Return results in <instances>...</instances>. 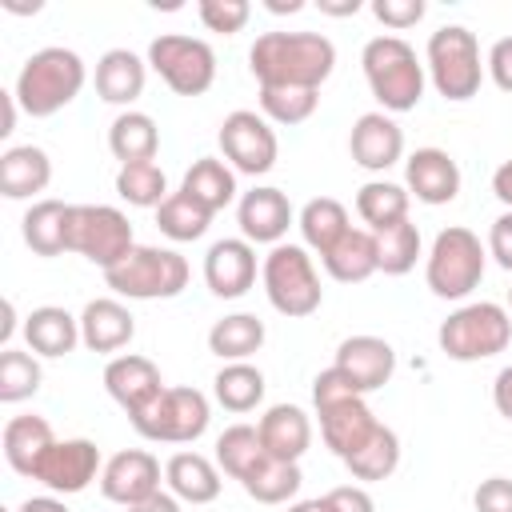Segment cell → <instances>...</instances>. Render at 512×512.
Listing matches in <instances>:
<instances>
[{"mask_svg":"<svg viewBox=\"0 0 512 512\" xmlns=\"http://www.w3.org/2000/svg\"><path fill=\"white\" fill-rule=\"evenodd\" d=\"M260 88H316L336 68V44L324 32H260L248 48Z\"/></svg>","mask_w":512,"mask_h":512,"instance_id":"obj_1","label":"cell"},{"mask_svg":"<svg viewBox=\"0 0 512 512\" xmlns=\"http://www.w3.org/2000/svg\"><path fill=\"white\" fill-rule=\"evenodd\" d=\"M364 80L380 100V112H412L424 100L428 68L420 64L416 48L400 36H372L360 52Z\"/></svg>","mask_w":512,"mask_h":512,"instance_id":"obj_2","label":"cell"},{"mask_svg":"<svg viewBox=\"0 0 512 512\" xmlns=\"http://www.w3.org/2000/svg\"><path fill=\"white\" fill-rule=\"evenodd\" d=\"M88 72H84V60L72 52V48H40L24 60L12 92H16V104L32 116V120H44V116H56L60 108H68L80 88H84Z\"/></svg>","mask_w":512,"mask_h":512,"instance_id":"obj_3","label":"cell"},{"mask_svg":"<svg viewBox=\"0 0 512 512\" xmlns=\"http://www.w3.org/2000/svg\"><path fill=\"white\" fill-rule=\"evenodd\" d=\"M424 68H428V80L432 88L452 100V104H464L480 92V80H484V64H480V44H476V32H468L464 24H444L428 36V48H424Z\"/></svg>","mask_w":512,"mask_h":512,"instance_id":"obj_4","label":"cell"},{"mask_svg":"<svg viewBox=\"0 0 512 512\" xmlns=\"http://www.w3.org/2000/svg\"><path fill=\"white\" fill-rule=\"evenodd\" d=\"M104 284L128 300H172L188 288V260L176 248L136 244L116 268L104 272Z\"/></svg>","mask_w":512,"mask_h":512,"instance_id":"obj_5","label":"cell"},{"mask_svg":"<svg viewBox=\"0 0 512 512\" xmlns=\"http://www.w3.org/2000/svg\"><path fill=\"white\" fill-rule=\"evenodd\" d=\"M260 280H264L268 304L288 320L312 316L324 300L320 272H316L304 244H276L260 264Z\"/></svg>","mask_w":512,"mask_h":512,"instance_id":"obj_6","label":"cell"},{"mask_svg":"<svg viewBox=\"0 0 512 512\" xmlns=\"http://www.w3.org/2000/svg\"><path fill=\"white\" fill-rule=\"evenodd\" d=\"M484 260H488V248L480 244V236L472 228H464V224H452V228L436 232L428 264H424V280H428L432 296L464 300L472 288H480Z\"/></svg>","mask_w":512,"mask_h":512,"instance_id":"obj_7","label":"cell"},{"mask_svg":"<svg viewBox=\"0 0 512 512\" xmlns=\"http://www.w3.org/2000/svg\"><path fill=\"white\" fill-rule=\"evenodd\" d=\"M512 340V316L508 308L492 304V300H476L456 308L440 328H436V344L448 360L472 364V360H488L496 352H504Z\"/></svg>","mask_w":512,"mask_h":512,"instance_id":"obj_8","label":"cell"},{"mask_svg":"<svg viewBox=\"0 0 512 512\" xmlns=\"http://www.w3.org/2000/svg\"><path fill=\"white\" fill-rule=\"evenodd\" d=\"M128 420H132V428L144 440H156V444H192V440H200L208 432L212 408H208V396L200 388L176 384V388H164L152 404H144Z\"/></svg>","mask_w":512,"mask_h":512,"instance_id":"obj_9","label":"cell"},{"mask_svg":"<svg viewBox=\"0 0 512 512\" xmlns=\"http://www.w3.org/2000/svg\"><path fill=\"white\" fill-rule=\"evenodd\" d=\"M136 248L132 224L112 204H72L68 216V252L84 256L96 268H116Z\"/></svg>","mask_w":512,"mask_h":512,"instance_id":"obj_10","label":"cell"},{"mask_svg":"<svg viewBox=\"0 0 512 512\" xmlns=\"http://www.w3.org/2000/svg\"><path fill=\"white\" fill-rule=\"evenodd\" d=\"M148 68L176 92V96H204L216 84V52L200 36L164 32L148 44Z\"/></svg>","mask_w":512,"mask_h":512,"instance_id":"obj_11","label":"cell"},{"mask_svg":"<svg viewBox=\"0 0 512 512\" xmlns=\"http://www.w3.org/2000/svg\"><path fill=\"white\" fill-rule=\"evenodd\" d=\"M220 152H224V164L232 172H244V176H264L272 172L276 156H280V140L272 132V124L248 108H236L220 120Z\"/></svg>","mask_w":512,"mask_h":512,"instance_id":"obj_12","label":"cell"},{"mask_svg":"<svg viewBox=\"0 0 512 512\" xmlns=\"http://www.w3.org/2000/svg\"><path fill=\"white\" fill-rule=\"evenodd\" d=\"M100 472H104L100 448H96L92 440H84V436H72V440H56V444L40 456L32 480L44 484L52 496H76V492H84Z\"/></svg>","mask_w":512,"mask_h":512,"instance_id":"obj_13","label":"cell"},{"mask_svg":"<svg viewBox=\"0 0 512 512\" xmlns=\"http://www.w3.org/2000/svg\"><path fill=\"white\" fill-rule=\"evenodd\" d=\"M100 492L104 500L120 504V508H132L148 496L160 492V460L144 448H124L116 456L104 460V472H100Z\"/></svg>","mask_w":512,"mask_h":512,"instance_id":"obj_14","label":"cell"},{"mask_svg":"<svg viewBox=\"0 0 512 512\" xmlns=\"http://www.w3.org/2000/svg\"><path fill=\"white\" fill-rule=\"evenodd\" d=\"M236 224H240L248 244H272L276 248V244H284L288 228L296 224V212H292V204H288V196L280 188L264 184V188H252V192L240 196Z\"/></svg>","mask_w":512,"mask_h":512,"instance_id":"obj_15","label":"cell"},{"mask_svg":"<svg viewBox=\"0 0 512 512\" xmlns=\"http://www.w3.org/2000/svg\"><path fill=\"white\" fill-rule=\"evenodd\" d=\"M204 284L220 300H236L256 284V248L244 236H224L204 256Z\"/></svg>","mask_w":512,"mask_h":512,"instance_id":"obj_16","label":"cell"},{"mask_svg":"<svg viewBox=\"0 0 512 512\" xmlns=\"http://www.w3.org/2000/svg\"><path fill=\"white\" fill-rule=\"evenodd\" d=\"M332 364L360 388V396H368V392H376V388H384V384L392 380V372H396V352H392V344H388L384 336L360 332V336L340 340Z\"/></svg>","mask_w":512,"mask_h":512,"instance_id":"obj_17","label":"cell"},{"mask_svg":"<svg viewBox=\"0 0 512 512\" xmlns=\"http://www.w3.org/2000/svg\"><path fill=\"white\" fill-rule=\"evenodd\" d=\"M348 152L364 172H384L404 156V132L388 112H364L348 132Z\"/></svg>","mask_w":512,"mask_h":512,"instance_id":"obj_18","label":"cell"},{"mask_svg":"<svg viewBox=\"0 0 512 512\" xmlns=\"http://www.w3.org/2000/svg\"><path fill=\"white\" fill-rule=\"evenodd\" d=\"M404 184L420 204H452L460 192V164L444 148H416L404 160Z\"/></svg>","mask_w":512,"mask_h":512,"instance_id":"obj_19","label":"cell"},{"mask_svg":"<svg viewBox=\"0 0 512 512\" xmlns=\"http://www.w3.org/2000/svg\"><path fill=\"white\" fill-rule=\"evenodd\" d=\"M104 388H108V396H112L128 416H136L144 404H152V400L164 392V380H160V368H156L148 356L124 352V356H112V360L104 364Z\"/></svg>","mask_w":512,"mask_h":512,"instance_id":"obj_20","label":"cell"},{"mask_svg":"<svg viewBox=\"0 0 512 512\" xmlns=\"http://www.w3.org/2000/svg\"><path fill=\"white\" fill-rule=\"evenodd\" d=\"M256 432H260L264 452L276 460H288V464H300V456L312 448V420L296 404H272L256 420Z\"/></svg>","mask_w":512,"mask_h":512,"instance_id":"obj_21","label":"cell"},{"mask_svg":"<svg viewBox=\"0 0 512 512\" xmlns=\"http://www.w3.org/2000/svg\"><path fill=\"white\" fill-rule=\"evenodd\" d=\"M132 336H136V320L120 300L100 296V300L84 304V312H80V344L88 352H120V348L132 344Z\"/></svg>","mask_w":512,"mask_h":512,"instance_id":"obj_22","label":"cell"},{"mask_svg":"<svg viewBox=\"0 0 512 512\" xmlns=\"http://www.w3.org/2000/svg\"><path fill=\"white\" fill-rule=\"evenodd\" d=\"M144 80H148V60H140L128 48H108L96 60V96L104 104H120L128 112V104L140 100Z\"/></svg>","mask_w":512,"mask_h":512,"instance_id":"obj_23","label":"cell"},{"mask_svg":"<svg viewBox=\"0 0 512 512\" xmlns=\"http://www.w3.org/2000/svg\"><path fill=\"white\" fill-rule=\"evenodd\" d=\"M164 484L172 488V496L180 504H212L224 488L220 480V464L200 456V452H176L164 464Z\"/></svg>","mask_w":512,"mask_h":512,"instance_id":"obj_24","label":"cell"},{"mask_svg":"<svg viewBox=\"0 0 512 512\" xmlns=\"http://www.w3.org/2000/svg\"><path fill=\"white\" fill-rule=\"evenodd\" d=\"M24 340L36 356L60 360L80 344V316H72L68 308H56V304H40L24 316Z\"/></svg>","mask_w":512,"mask_h":512,"instance_id":"obj_25","label":"cell"},{"mask_svg":"<svg viewBox=\"0 0 512 512\" xmlns=\"http://www.w3.org/2000/svg\"><path fill=\"white\" fill-rule=\"evenodd\" d=\"M52 444H56V432H52V424H48L44 416H12V420L4 424V432H0V448H4L8 468H12L16 476H28V480H32V472H36L40 456H44Z\"/></svg>","mask_w":512,"mask_h":512,"instance_id":"obj_26","label":"cell"},{"mask_svg":"<svg viewBox=\"0 0 512 512\" xmlns=\"http://www.w3.org/2000/svg\"><path fill=\"white\" fill-rule=\"evenodd\" d=\"M52 180V160L44 148L36 144H16L4 148L0 156V192L8 200H32L36 192H44Z\"/></svg>","mask_w":512,"mask_h":512,"instance_id":"obj_27","label":"cell"},{"mask_svg":"<svg viewBox=\"0 0 512 512\" xmlns=\"http://www.w3.org/2000/svg\"><path fill=\"white\" fill-rule=\"evenodd\" d=\"M320 264H324V272H328L332 280H340V284H360V280H368L372 272H380L376 236H372L368 228H348V232L336 240V248H328V252L320 256Z\"/></svg>","mask_w":512,"mask_h":512,"instance_id":"obj_28","label":"cell"},{"mask_svg":"<svg viewBox=\"0 0 512 512\" xmlns=\"http://www.w3.org/2000/svg\"><path fill=\"white\" fill-rule=\"evenodd\" d=\"M68 216H72V204H64V200H36L24 212V220H20L24 244L36 256H60V252H68Z\"/></svg>","mask_w":512,"mask_h":512,"instance_id":"obj_29","label":"cell"},{"mask_svg":"<svg viewBox=\"0 0 512 512\" xmlns=\"http://www.w3.org/2000/svg\"><path fill=\"white\" fill-rule=\"evenodd\" d=\"M180 192L192 196L200 208H208V212L216 216L220 208H228V204L236 200V172H232L224 160H216V156H200V160H192V168L184 172Z\"/></svg>","mask_w":512,"mask_h":512,"instance_id":"obj_30","label":"cell"},{"mask_svg":"<svg viewBox=\"0 0 512 512\" xmlns=\"http://www.w3.org/2000/svg\"><path fill=\"white\" fill-rule=\"evenodd\" d=\"M108 148L120 164H144V160H156V148H160V128L148 112H120L108 128Z\"/></svg>","mask_w":512,"mask_h":512,"instance_id":"obj_31","label":"cell"},{"mask_svg":"<svg viewBox=\"0 0 512 512\" xmlns=\"http://www.w3.org/2000/svg\"><path fill=\"white\" fill-rule=\"evenodd\" d=\"M260 348H264V320L252 316V312H232V316H224L208 328V352L220 356L224 364L248 360Z\"/></svg>","mask_w":512,"mask_h":512,"instance_id":"obj_32","label":"cell"},{"mask_svg":"<svg viewBox=\"0 0 512 512\" xmlns=\"http://www.w3.org/2000/svg\"><path fill=\"white\" fill-rule=\"evenodd\" d=\"M296 228H300V236H304V248H312V252L324 256L328 248H336V240H340L352 224H348V208H344L340 200L316 196V200H308V204L300 208Z\"/></svg>","mask_w":512,"mask_h":512,"instance_id":"obj_33","label":"cell"},{"mask_svg":"<svg viewBox=\"0 0 512 512\" xmlns=\"http://www.w3.org/2000/svg\"><path fill=\"white\" fill-rule=\"evenodd\" d=\"M264 460H268V452L260 444L256 424H232V428H224L216 436V464H220L224 476H232V480L244 484Z\"/></svg>","mask_w":512,"mask_h":512,"instance_id":"obj_34","label":"cell"},{"mask_svg":"<svg viewBox=\"0 0 512 512\" xmlns=\"http://www.w3.org/2000/svg\"><path fill=\"white\" fill-rule=\"evenodd\" d=\"M356 216L368 224V232H384L400 220H408V188L392 180H368L356 192Z\"/></svg>","mask_w":512,"mask_h":512,"instance_id":"obj_35","label":"cell"},{"mask_svg":"<svg viewBox=\"0 0 512 512\" xmlns=\"http://www.w3.org/2000/svg\"><path fill=\"white\" fill-rule=\"evenodd\" d=\"M212 396L228 412H252L264 400V372L256 364H248V360L224 364L216 372V380H212Z\"/></svg>","mask_w":512,"mask_h":512,"instance_id":"obj_36","label":"cell"},{"mask_svg":"<svg viewBox=\"0 0 512 512\" xmlns=\"http://www.w3.org/2000/svg\"><path fill=\"white\" fill-rule=\"evenodd\" d=\"M116 196L132 208H160L172 192H168V176L156 160L144 164H120L116 172Z\"/></svg>","mask_w":512,"mask_h":512,"instance_id":"obj_37","label":"cell"},{"mask_svg":"<svg viewBox=\"0 0 512 512\" xmlns=\"http://www.w3.org/2000/svg\"><path fill=\"white\" fill-rule=\"evenodd\" d=\"M304 476H300V464H288V460H276L268 456L240 488L256 500V504H288L296 492H300Z\"/></svg>","mask_w":512,"mask_h":512,"instance_id":"obj_38","label":"cell"},{"mask_svg":"<svg viewBox=\"0 0 512 512\" xmlns=\"http://www.w3.org/2000/svg\"><path fill=\"white\" fill-rule=\"evenodd\" d=\"M208 224H212V212L200 208V204H196L192 196H184V192H172V196L156 208V228H160L168 240H176V244L200 240V236L208 232Z\"/></svg>","mask_w":512,"mask_h":512,"instance_id":"obj_39","label":"cell"},{"mask_svg":"<svg viewBox=\"0 0 512 512\" xmlns=\"http://www.w3.org/2000/svg\"><path fill=\"white\" fill-rule=\"evenodd\" d=\"M376 236V260H380V272L384 276H404L416 268L420 260V228L412 220H400L384 232H372Z\"/></svg>","mask_w":512,"mask_h":512,"instance_id":"obj_40","label":"cell"},{"mask_svg":"<svg viewBox=\"0 0 512 512\" xmlns=\"http://www.w3.org/2000/svg\"><path fill=\"white\" fill-rule=\"evenodd\" d=\"M396 464H400V436L388 428V424H380L376 432H372V440L352 456V460H344V468L356 476V480H388L392 472H396Z\"/></svg>","mask_w":512,"mask_h":512,"instance_id":"obj_41","label":"cell"},{"mask_svg":"<svg viewBox=\"0 0 512 512\" xmlns=\"http://www.w3.org/2000/svg\"><path fill=\"white\" fill-rule=\"evenodd\" d=\"M40 360L36 352H20V348H4L0 352V400L4 404H20L28 396L40 392Z\"/></svg>","mask_w":512,"mask_h":512,"instance_id":"obj_42","label":"cell"},{"mask_svg":"<svg viewBox=\"0 0 512 512\" xmlns=\"http://www.w3.org/2000/svg\"><path fill=\"white\" fill-rule=\"evenodd\" d=\"M320 104L316 88H260V112L272 124H304Z\"/></svg>","mask_w":512,"mask_h":512,"instance_id":"obj_43","label":"cell"},{"mask_svg":"<svg viewBox=\"0 0 512 512\" xmlns=\"http://www.w3.org/2000/svg\"><path fill=\"white\" fill-rule=\"evenodd\" d=\"M196 12H200V24H204L208 32L232 36V32H240V28L248 24L252 4H248V0H200Z\"/></svg>","mask_w":512,"mask_h":512,"instance_id":"obj_44","label":"cell"},{"mask_svg":"<svg viewBox=\"0 0 512 512\" xmlns=\"http://www.w3.org/2000/svg\"><path fill=\"white\" fill-rule=\"evenodd\" d=\"M428 4L424 0H372V16L392 28V32H404V28H416L424 20Z\"/></svg>","mask_w":512,"mask_h":512,"instance_id":"obj_45","label":"cell"},{"mask_svg":"<svg viewBox=\"0 0 512 512\" xmlns=\"http://www.w3.org/2000/svg\"><path fill=\"white\" fill-rule=\"evenodd\" d=\"M472 508L476 512H512V480L508 476L480 480V488L472 492Z\"/></svg>","mask_w":512,"mask_h":512,"instance_id":"obj_46","label":"cell"},{"mask_svg":"<svg viewBox=\"0 0 512 512\" xmlns=\"http://www.w3.org/2000/svg\"><path fill=\"white\" fill-rule=\"evenodd\" d=\"M324 504H328V512H376L368 488H360V484H340V488L324 492Z\"/></svg>","mask_w":512,"mask_h":512,"instance_id":"obj_47","label":"cell"},{"mask_svg":"<svg viewBox=\"0 0 512 512\" xmlns=\"http://www.w3.org/2000/svg\"><path fill=\"white\" fill-rule=\"evenodd\" d=\"M492 84L500 92H512V36H500L492 48H488V60H484Z\"/></svg>","mask_w":512,"mask_h":512,"instance_id":"obj_48","label":"cell"},{"mask_svg":"<svg viewBox=\"0 0 512 512\" xmlns=\"http://www.w3.org/2000/svg\"><path fill=\"white\" fill-rule=\"evenodd\" d=\"M488 256L504 272H512V212H504V216L492 220V228H488Z\"/></svg>","mask_w":512,"mask_h":512,"instance_id":"obj_49","label":"cell"},{"mask_svg":"<svg viewBox=\"0 0 512 512\" xmlns=\"http://www.w3.org/2000/svg\"><path fill=\"white\" fill-rule=\"evenodd\" d=\"M492 404H496V412L504 420H512V364L496 372V380H492Z\"/></svg>","mask_w":512,"mask_h":512,"instance_id":"obj_50","label":"cell"},{"mask_svg":"<svg viewBox=\"0 0 512 512\" xmlns=\"http://www.w3.org/2000/svg\"><path fill=\"white\" fill-rule=\"evenodd\" d=\"M492 192H496V200L512 212V156L492 172Z\"/></svg>","mask_w":512,"mask_h":512,"instance_id":"obj_51","label":"cell"},{"mask_svg":"<svg viewBox=\"0 0 512 512\" xmlns=\"http://www.w3.org/2000/svg\"><path fill=\"white\" fill-rule=\"evenodd\" d=\"M124 512H180V500L172 492H156V496H148V500H140V504L124 508Z\"/></svg>","mask_w":512,"mask_h":512,"instance_id":"obj_52","label":"cell"},{"mask_svg":"<svg viewBox=\"0 0 512 512\" xmlns=\"http://www.w3.org/2000/svg\"><path fill=\"white\" fill-rule=\"evenodd\" d=\"M16 512H68V504L60 496H28Z\"/></svg>","mask_w":512,"mask_h":512,"instance_id":"obj_53","label":"cell"},{"mask_svg":"<svg viewBox=\"0 0 512 512\" xmlns=\"http://www.w3.org/2000/svg\"><path fill=\"white\" fill-rule=\"evenodd\" d=\"M0 104H4V124H0V136H12L16 132V92H0Z\"/></svg>","mask_w":512,"mask_h":512,"instance_id":"obj_54","label":"cell"},{"mask_svg":"<svg viewBox=\"0 0 512 512\" xmlns=\"http://www.w3.org/2000/svg\"><path fill=\"white\" fill-rule=\"evenodd\" d=\"M320 12H328V16H356L360 12V0H340V4L320 0Z\"/></svg>","mask_w":512,"mask_h":512,"instance_id":"obj_55","label":"cell"},{"mask_svg":"<svg viewBox=\"0 0 512 512\" xmlns=\"http://www.w3.org/2000/svg\"><path fill=\"white\" fill-rule=\"evenodd\" d=\"M12 332H16V304H12V300H4V324H0V344H4V348H8Z\"/></svg>","mask_w":512,"mask_h":512,"instance_id":"obj_56","label":"cell"},{"mask_svg":"<svg viewBox=\"0 0 512 512\" xmlns=\"http://www.w3.org/2000/svg\"><path fill=\"white\" fill-rule=\"evenodd\" d=\"M288 512H328V504H324V496H316V500H296V504H288Z\"/></svg>","mask_w":512,"mask_h":512,"instance_id":"obj_57","label":"cell"},{"mask_svg":"<svg viewBox=\"0 0 512 512\" xmlns=\"http://www.w3.org/2000/svg\"><path fill=\"white\" fill-rule=\"evenodd\" d=\"M264 8H268V12H300L304 4H300V0H288V4H284V0H268Z\"/></svg>","mask_w":512,"mask_h":512,"instance_id":"obj_58","label":"cell"},{"mask_svg":"<svg viewBox=\"0 0 512 512\" xmlns=\"http://www.w3.org/2000/svg\"><path fill=\"white\" fill-rule=\"evenodd\" d=\"M4 8L16 12V16H24V12H40V4H16V0H4Z\"/></svg>","mask_w":512,"mask_h":512,"instance_id":"obj_59","label":"cell"},{"mask_svg":"<svg viewBox=\"0 0 512 512\" xmlns=\"http://www.w3.org/2000/svg\"><path fill=\"white\" fill-rule=\"evenodd\" d=\"M508 308H512V288H508Z\"/></svg>","mask_w":512,"mask_h":512,"instance_id":"obj_60","label":"cell"}]
</instances>
